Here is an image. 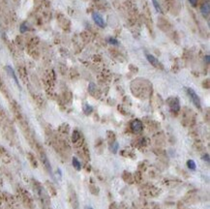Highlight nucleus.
I'll list each match as a JSON object with an SVG mask.
<instances>
[{"label":"nucleus","instance_id":"obj_1","mask_svg":"<svg viewBox=\"0 0 210 209\" xmlns=\"http://www.w3.org/2000/svg\"><path fill=\"white\" fill-rule=\"evenodd\" d=\"M132 92L134 93L135 96H137L141 99H146L150 95L152 86L151 84L144 79H136L131 84Z\"/></svg>","mask_w":210,"mask_h":209},{"label":"nucleus","instance_id":"obj_2","mask_svg":"<svg viewBox=\"0 0 210 209\" xmlns=\"http://www.w3.org/2000/svg\"><path fill=\"white\" fill-rule=\"evenodd\" d=\"M33 184V189H34V192L36 193L37 197L41 203V206L43 209H50V197L47 195V193L46 192V190L44 189V187L42 186L41 183H39L35 179L32 180Z\"/></svg>","mask_w":210,"mask_h":209},{"label":"nucleus","instance_id":"obj_3","mask_svg":"<svg viewBox=\"0 0 210 209\" xmlns=\"http://www.w3.org/2000/svg\"><path fill=\"white\" fill-rule=\"evenodd\" d=\"M139 193H141V196L145 197H155L160 195L161 190L155 186L147 184V185L142 186L141 188L139 189Z\"/></svg>","mask_w":210,"mask_h":209},{"label":"nucleus","instance_id":"obj_4","mask_svg":"<svg viewBox=\"0 0 210 209\" xmlns=\"http://www.w3.org/2000/svg\"><path fill=\"white\" fill-rule=\"evenodd\" d=\"M35 147L37 150V153H38V155H39V158H40V160H41L42 164L44 165V167H46V170L49 171L50 173H51V166L50 164L49 159H47V157L45 150H44V148L42 147V145L39 143H36Z\"/></svg>","mask_w":210,"mask_h":209},{"label":"nucleus","instance_id":"obj_5","mask_svg":"<svg viewBox=\"0 0 210 209\" xmlns=\"http://www.w3.org/2000/svg\"><path fill=\"white\" fill-rule=\"evenodd\" d=\"M18 196H20V200H21V201H23V203L24 204L25 207L28 209L33 208L32 197L28 194L27 191H25L24 189H18Z\"/></svg>","mask_w":210,"mask_h":209},{"label":"nucleus","instance_id":"obj_6","mask_svg":"<svg viewBox=\"0 0 210 209\" xmlns=\"http://www.w3.org/2000/svg\"><path fill=\"white\" fill-rule=\"evenodd\" d=\"M69 202L73 209H79V200L76 191L72 188V186H70L69 188Z\"/></svg>","mask_w":210,"mask_h":209},{"label":"nucleus","instance_id":"obj_7","mask_svg":"<svg viewBox=\"0 0 210 209\" xmlns=\"http://www.w3.org/2000/svg\"><path fill=\"white\" fill-rule=\"evenodd\" d=\"M187 92H188V95L190 96L191 100L194 103V105L196 106V107L200 109L201 108V100H200V97L198 96V94L195 92V90L192 89V88H187Z\"/></svg>","mask_w":210,"mask_h":209},{"label":"nucleus","instance_id":"obj_8","mask_svg":"<svg viewBox=\"0 0 210 209\" xmlns=\"http://www.w3.org/2000/svg\"><path fill=\"white\" fill-rule=\"evenodd\" d=\"M131 130L134 132V133L138 134L141 133L143 130V124L139 119H135L131 122Z\"/></svg>","mask_w":210,"mask_h":209},{"label":"nucleus","instance_id":"obj_9","mask_svg":"<svg viewBox=\"0 0 210 209\" xmlns=\"http://www.w3.org/2000/svg\"><path fill=\"white\" fill-rule=\"evenodd\" d=\"M168 104L169 106V108H171V111L177 113L180 111V105H179V101L177 98H169L168 100Z\"/></svg>","mask_w":210,"mask_h":209},{"label":"nucleus","instance_id":"obj_10","mask_svg":"<svg viewBox=\"0 0 210 209\" xmlns=\"http://www.w3.org/2000/svg\"><path fill=\"white\" fill-rule=\"evenodd\" d=\"M92 19H93L94 23H96L99 27L104 28L106 26L105 20L103 19V17L99 13H93V14H92Z\"/></svg>","mask_w":210,"mask_h":209},{"label":"nucleus","instance_id":"obj_11","mask_svg":"<svg viewBox=\"0 0 210 209\" xmlns=\"http://www.w3.org/2000/svg\"><path fill=\"white\" fill-rule=\"evenodd\" d=\"M146 58H147V60H148L149 63L154 66L155 68L157 69H161V70H163L164 67H163V65H162L160 63V61L157 59V58L155 56H153L152 54H146Z\"/></svg>","mask_w":210,"mask_h":209},{"label":"nucleus","instance_id":"obj_12","mask_svg":"<svg viewBox=\"0 0 210 209\" xmlns=\"http://www.w3.org/2000/svg\"><path fill=\"white\" fill-rule=\"evenodd\" d=\"M18 74H20V79H23V82L24 83H28V76H27V71H26V69H25V67H23V66H20L18 69Z\"/></svg>","mask_w":210,"mask_h":209},{"label":"nucleus","instance_id":"obj_13","mask_svg":"<svg viewBox=\"0 0 210 209\" xmlns=\"http://www.w3.org/2000/svg\"><path fill=\"white\" fill-rule=\"evenodd\" d=\"M0 159H1L4 163H10L11 162V157L9 153L3 147H0Z\"/></svg>","mask_w":210,"mask_h":209},{"label":"nucleus","instance_id":"obj_14","mask_svg":"<svg viewBox=\"0 0 210 209\" xmlns=\"http://www.w3.org/2000/svg\"><path fill=\"white\" fill-rule=\"evenodd\" d=\"M122 179L123 180L128 183V184H132V183H134V175H133L131 172H129V171H123V173H122Z\"/></svg>","mask_w":210,"mask_h":209},{"label":"nucleus","instance_id":"obj_15","mask_svg":"<svg viewBox=\"0 0 210 209\" xmlns=\"http://www.w3.org/2000/svg\"><path fill=\"white\" fill-rule=\"evenodd\" d=\"M45 185L47 189V192L50 194V196H52V197L56 196V189H55V187L52 183H51L50 181H46Z\"/></svg>","mask_w":210,"mask_h":209},{"label":"nucleus","instance_id":"obj_16","mask_svg":"<svg viewBox=\"0 0 210 209\" xmlns=\"http://www.w3.org/2000/svg\"><path fill=\"white\" fill-rule=\"evenodd\" d=\"M0 91H1L2 94L4 95V96H5L6 98H8V99L10 98L9 91H8V89H7V87H6V85H5L4 82H3V79H2V78H1V76H0Z\"/></svg>","mask_w":210,"mask_h":209},{"label":"nucleus","instance_id":"obj_17","mask_svg":"<svg viewBox=\"0 0 210 209\" xmlns=\"http://www.w3.org/2000/svg\"><path fill=\"white\" fill-rule=\"evenodd\" d=\"M201 13L202 14V16H203V17H208V16H209V13H210V5H209L208 2L204 3V4L201 6Z\"/></svg>","mask_w":210,"mask_h":209},{"label":"nucleus","instance_id":"obj_18","mask_svg":"<svg viewBox=\"0 0 210 209\" xmlns=\"http://www.w3.org/2000/svg\"><path fill=\"white\" fill-rule=\"evenodd\" d=\"M5 69H6L7 73H8V74H9V75L14 79L15 82H16L17 85H18V87H20V83H18V79H17V76H16V74H15V71L12 69V67H10V66H6Z\"/></svg>","mask_w":210,"mask_h":209},{"label":"nucleus","instance_id":"obj_19","mask_svg":"<svg viewBox=\"0 0 210 209\" xmlns=\"http://www.w3.org/2000/svg\"><path fill=\"white\" fill-rule=\"evenodd\" d=\"M27 158L29 160V162H30L31 164V166L33 167H38V163H37V160L35 158V156L33 155L32 153H27Z\"/></svg>","mask_w":210,"mask_h":209},{"label":"nucleus","instance_id":"obj_20","mask_svg":"<svg viewBox=\"0 0 210 209\" xmlns=\"http://www.w3.org/2000/svg\"><path fill=\"white\" fill-rule=\"evenodd\" d=\"M88 91H89V93L92 95V96H94V97H97L96 96V93H97V86L95 85V83L93 82H91L89 85H88Z\"/></svg>","mask_w":210,"mask_h":209},{"label":"nucleus","instance_id":"obj_21","mask_svg":"<svg viewBox=\"0 0 210 209\" xmlns=\"http://www.w3.org/2000/svg\"><path fill=\"white\" fill-rule=\"evenodd\" d=\"M82 135H80L79 132L75 130V131L73 132V135H72V141H73V142H74V143H77V142H78L79 139L82 138Z\"/></svg>","mask_w":210,"mask_h":209},{"label":"nucleus","instance_id":"obj_22","mask_svg":"<svg viewBox=\"0 0 210 209\" xmlns=\"http://www.w3.org/2000/svg\"><path fill=\"white\" fill-rule=\"evenodd\" d=\"M106 138H108L109 145L112 143H113V142H115V134H114L113 132L109 131L108 133H106Z\"/></svg>","mask_w":210,"mask_h":209},{"label":"nucleus","instance_id":"obj_23","mask_svg":"<svg viewBox=\"0 0 210 209\" xmlns=\"http://www.w3.org/2000/svg\"><path fill=\"white\" fill-rule=\"evenodd\" d=\"M134 181H136V183H141L142 181V174L139 170H137L134 174Z\"/></svg>","mask_w":210,"mask_h":209},{"label":"nucleus","instance_id":"obj_24","mask_svg":"<svg viewBox=\"0 0 210 209\" xmlns=\"http://www.w3.org/2000/svg\"><path fill=\"white\" fill-rule=\"evenodd\" d=\"M72 162H73L74 167H75L77 170H82V164L79 163V161L77 159L76 157H74L73 160H72Z\"/></svg>","mask_w":210,"mask_h":209},{"label":"nucleus","instance_id":"obj_25","mask_svg":"<svg viewBox=\"0 0 210 209\" xmlns=\"http://www.w3.org/2000/svg\"><path fill=\"white\" fill-rule=\"evenodd\" d=\"M59 132L64 135H67L69 133V126L67 124H63V125H61L59 127Z\"/></svg>","mask_w":210,"mask_h":209},{"label":"nucleus","instance_id":"obj_26","mask_svg":"<svg viewBox=\"0 0 210 209\" xmlns=\"http://www.w3.org/2000/svg\"><path fill=\"white\" fill-rule=\"evenodd\" d=\"M152 3H153V6H154V8H155V10L157 11L158 13H163V11H162V8H161V6L159 4V2H158V0H152Z\"/></svg>","mask_w":210,"mask_h":209},{"label":"nucleus","instance_id":"obj_27","mask_svg":"<svg viewBox=\"0 0 210 209\" xmlns=\"http://www.w3.org/2000/svg\"><path fill=\"white\" fill-rule=\"evenodd\" d=\"M89 191L91 192L92 195H95V196H97L98 194H99V188L96 186H94V185H90L89 186Z\"/></svg>","mask_w":210,"mask_h":209},{"label":"nucleus","instance_id":"obj_28","mask_svg":"<svg viewBox=\"0 0 210 209\" xmlns=\"http://www.w3.org/2000/svg\"><path fill=\"white\" fill-rule=\"evenodd\" d=\"M83 111L86 115H89L90 113L93 111V108H92L91 106H89V105H85L84 106V108H83Z\"/></svg>","mask_w":210,"mask_h":209},{"label":"nucleus","instance_id":"obj_29","mask_svg":"<svg viewBox=\"0 0 210 209\" xmlns=\"http://www.w3.org/2000/svg\"><path fill=\"white\" fill-rule=\"evenodd\" d=\"M187 166H188V167L190 168V170H196V167H196V163H195L193 160H189V161H188V162H187Z\"/></svg>","mask_w":210,"mask_h":209},{"label":"nucleus","instance_id":"obj_30","mask_svg":"<svg viewBox=\"0 0 210 209\" xmlns=\"http://www.w3.org/2000/svg\"><path fill=\"white\" fill-rule=\"evenodd\" d=\"M118 147H119V145H118V143H117L116 141L110 144V150L112 151V153H116V152H117V149H118Z\"/></svg>","mask_w":210,"mask_h":209},{"label":"nucleus","instance_id":"obj_31","mask_svg":"<svg viewBox=\"0 0 210 209\" xmlns=\"http://www.w3.org/2000/svg\"><path fill=\"white\" fill-rule=\"evenodd\" d=\"M16 43H17V45L20 47H23V38L20 37V36H18L17 37V39H16Z\"/></svg>","mask_w":210,"mask_h":209},{"label":"nucleus","instance_id":"obj_32","mask_svg":"<svg viewBox=\"0 0 210 209\" xmlns=\"http://www.w3.org/2000/svg\"><path fill=\"white\" fill-rule=\"evenodd\" d=\"M179 182H176V181H174V180H165L164 181V184L168 185V186H175V184H178Z\"/></svg>","mask_w":210,"mask_h":209},{"label":"nucleus","instance_id":"obj_33","mask_svg":"<svg viewBox=\"0 0 210 209\" xmlns=\"http://www.w3.org/2000/svg\"><path fill=\"white\" fill-rule=\"evenodd\" d=\"M121 154H122L124 157H131V158H133L132 156H134V153L128 151V150H123V151L121 152Z\"/></svg>","mask_w":210,"mask_h":209},{"label":"nucleus","instance_id":"obj_34","mask_svg":"<svg viewBox=\"0 0 210 209\" xmlns=\"http://www.w3.org/2000/svg\"><path fill=\"white\" fill-rule=\"evenodd\" d=\"M28 24L26 23H23L20 25V32H23V33H24V32H26L27 30H28Z\"/></svg>","mask_w":210,"mask_h":209},{"label":"nucleus","instance_id":"obj_35","mask_svg":"<svg viewBox=\"0 0 210 209\" xmlns=\"http://www.w3.org/2000/svg\"><path fill=\"white\" fill-rule=\"evenodd\" d=\"M109 43L110 44V45H114V46H117L119 44V42L117 41L115 38H112V37H110L109 39Z\"/></svg>","mask_w":210,"mask_h":209},{"label":"nucleus","instance_id":"obj_36","mask_svg":"<svg viewBox=\"0 0 210 209\" xmlns=\"http://www.w3.org/2000/svg\"><path fill=\"white\" fill-rule=\"evenodd\" d=\"M103 147V141L101 138H99L98 141H96V148L97 149H102Z\"/></svg>","mask_w":210,"mask_h":209},{"label":"nucleus","instance_id":"obj_37","mask_svg":"<svg viewBox=\"0 0 210 209\" xmlns=\"http://www.w3.org/2000/svg\"><path fill=\"white\" fill-rule=\"evenodd\" d=\"M35 100H36L37 104H38L39 106H42V105L44 104V100H43V99H42L41 97L37 96V97H35Z\"/></svg>","mask_w":210,"mask_h":209},{"label":"nucleus","instance_id":"obj_38","mask_svg":"<svg viewBox=\"0 0 210 209\" xmlns=\"http://www.w3.org/2000/svg\"><path fill=\"white\" fill-rule=\"evenodd\" d=\"M109 209H119V207L117 206V204L115 203V202H112V204L109 205Z\"/></svg>","mask_w":210,"mask_h":209},{"label":"nucleus","instance_id":"obj_39","mask_svg":"<svg viewBox=\"0 0 210 209\" xmlns=\"http://www.w3.org/2000/svg\"><path fill=\"white\" fill-rule=\"evenodd\" d=\"M202 159H203V161H205V162H207V163L210 162V159H209V155H208V154H205V155H203Z\"/></svg>","mask_w":210,"mask_h":209},{"label":"nucleus","instance_id":"obj_40","mask_svg":"<svg viewBox=\"0 0 210 209\" xmlns=\"http://www.w3.org/2000/svg\"><path fill=\"white\" fill-rule=\"evenodd\" d=\"M189 2L191 3V5L192 6H196L198 3V0H189Z\"/></svg>","mask_w":210,"mask_h":209},{"label":"nucleus","instance_id":"obj_41","mask_svg":"<svg viewBox=\"0 0 210 209\" xmlns=\"http://www.w3.org/2000/svg\"><path fill=\"white\" fill-rule=\"evenodd\" d=\"M205 59H206V62H207V63H209V55H206V56H205Z\"/></svg>","mask_w":210,"mask_h":209},{"label":"nucleus","instance_id":"obj_42","mask_svg":"<svg viewBox=\"0 0 210 209\" xmlns=\"http://www.w3.org/2000/svg\"><path fill=\"white\" fill-rule=\"evenodd\" d=\"M85 209H93V208H92V207H88V206H86V207H85Z\"/></svg>","mask_w":210,"mask_h":209}]
</instances>
